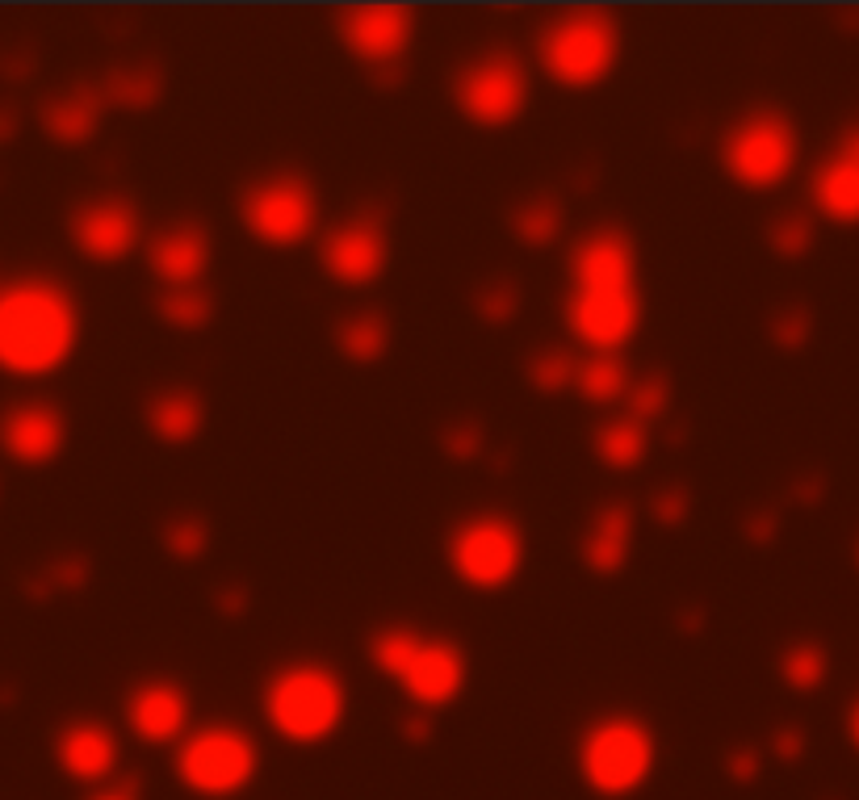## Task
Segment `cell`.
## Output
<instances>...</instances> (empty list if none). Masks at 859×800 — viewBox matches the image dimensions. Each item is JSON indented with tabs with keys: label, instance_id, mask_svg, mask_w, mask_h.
Masks as SVG:
<instances>
[{
	"label": "cell",
	"instance_id": "obj_24",
	"mask_svg": "<svg viewBox=\"0 0 859 800\" xmlns=\"http://www.w3.org/2000/svg\"><path fill=\"white\" fill-rule=\"evenodd\" d=\"M633 390V369L625 365V357H608V353H587L579 357L575 369V394L595 407H612V402H625Z\"/></svg>",
	"mask_w": 859,
	"mask_h": 800
},
{
	"label": "cell",
	"instance_id": "obj_1",
	"mask_svg": "<svg viewBox=\"0 0 859 800\" xmlns=\"http://www.w3.org/2000/svg\"><path fill=\"white\" fill-rule=\"evenodd\" d=\"M562 318L575 344L587 353L621 357L642 332V285H637V244L625 227L587 231L566 260Z\"/></svg>",
	"mask_w": 859,
	"mask_h": 800
},
{
	"label": "cell",
	"instance_id": "obj_31",
	"mask_svg": "<svg viewBox=\"0 0 859 800\" xmlns=\"http://www.w3.org/2000/svg\"><path fill=\"white\" fill-rule=\"evenodd\" d=\"M164 549L176 558V562H197L202 553L210 549V528L206 520H197V516H176V520H168L164 525Z\"/></svg>",
	"mask_w": 859,
	"mask_h": 800
},
{
	"label": "cell",
	"instance_id": "obj_26",
	"mask_svg": "<svg viewBox=\"0 0 859 800\" xmlns=\"http://www.w3.org/2000/svg\"><path fill=\"white\" fill-rule=\"evenodd\" d=\"M512 235L520 239L524 248H549V244H558V235H562V206H558V197L537 193V197L520 202V210L512 214Z\"/></svg>",
	"mask_w": 859,
	"mask_h": 800
},
{
	"label": "cell",
	"instance_id": "obj_5",
	"mask_svg": "<svg viewBox=\"0 0 859 800\" xmlns=\"http://www.w3.org/2000/svg\"><path fill=\"white\" fill-rule=\"evenodd\" d=\"M621 25L604 9H570L541 25L537 67L566 93L600 88L621 64Z\"/></svg>",
	"mask_w": 859,
	"mask_h": 800
},
{
	"label": "cell",
	"instance_id": "obj_18",
	"mask_svg": "<svg viewBox=\"0 0 859 800\" xmlns=\"http://www.w3.org/2000/svg\"><path fill=\"white\" fill-rule=\"evenodd\" d=\"M67 444V420L51 402H13L0 415V448L18 465H51Z\"/></svg>",
	"mask_w": 859,
	"mask_h": 800
},
{
	"label": "cell",
	"instance_id": "obj_11",
	"mask_svg": "<svg viewBox=\"0 0 859 800\" xmlns=\"http://www.w3.org/2000/svg\"><path fill=\"white\" fill-rule=\"evenodd\" d=\"M533 106V80L524 60L512 51H486L453 76V109L470 127L479 130H507L516 127Z\"/></svg>",
	"mask_w": 859,
	"mask_h": 800
},
{
	"label": "cell",
	"instance_id": "obj_22",
	"mask_svg": "<svg viewBox=\"0 0 859 800\" xmlns=\"http://www.w3.org/2000/svg\"><path fill=\"white\" fill-rule=\"evenodd\" d=\"M206 428V402L197 390H185V386H172V390H160L147 402V432L160 444H189L202 436Z\"/></svg>",
	"mask_w": 859,
	"mask_h": 800
},
{
	"label": "cell",
	"instance_id": "obj_3",
	"mask_svg": "<svg viewBox=\"0 0 859 800\" xmlns=\"http://www.w3.org/2000/svg\"><path fill=\"white\" fill-rule=\"evenodd\" d=\"M369 662L386 674L416 713L449 709L470 683V658L453 637H428L411 625H386L369 637Z\"/></svg>",
	"mask_w": 859,
	"mask_h": 800
},
{
	"label": "cell",
	"instance_id": "obj_36",
	"mask_svg": "<svg viewBox=\"0 0 859 800\" xmlns=\"http://www.w3.org/2000/svg\"><path fill=\"white\" fill-rule=\"evenodd\" d=\"M688 511H691V499L679 490V486H663V490L654 495V520H658V525L679 528L688 520Z\"/></svg>",
	"mask_w": 859,
	"mask_h": 800
},
{
	"label": "cell",
	"instance_id": "obj_6",
	"mask_svg": "<svg viewBox=\"0 0 859 800\" xmlns=\"http://www.w3.org/2000/svg\"><path fill=\"white\" fill-rule=\"evenodd\" d=\"M579 779L595 797L625 800L637 797L658 767V742L642 716L608 713L591 721L579 737Z\"/></svg>",
	"mask_w": 859,
	"mask_h": 800
},
{
	"label": "cell",
	"instance_id": "obj_12",
	"mask_svg": "<svg viewBox=\"0 0 859 800\" xmlns=\"http://www.w3.org/2000/svg\"><path fill=\"white\" fill-rule=\"evenodd\" d=\"M319 269L344 290H369L390 269V231L377 214H348L319 239Z\"/></svg>",
	"mask_w": 859,
	"mask_h": 800
},
{
	"label": "cell",
	"instance_id": "obj_10",
	"mask_svg": "<svg viewBox=\"0 0 859 800\" xmlns=\"http://www.w3.org/2000/svg\"><path fill=\"white\" fill-rule=\"evenodd\" d=\"M176 779L193 797H239L260 771V746L239 725H197L176 746Z\"/></svg>",
	"mask_w": 859,
	"mask_h": 800
},
{
	"label": "cell",
	"instance_id": "obj_34",
	"mask_svg": "<svg viewBox=\"0 0 859 800\" xmlns=\"http://www.w3.org/2000/svg\"><path fill=\"white\" fill-rule=\"evenodd\" d=\"M629 415L633 420H658L663 411L670 407V390H667V378H658V374H646V378H633V390H629Z\"/></svg>",
	"mask_w": 859,
	"mask_h": 800
},
{
	"label": "cell",
	"instance_id": "obj_17",
	"mask_svg": "<svg viewBox=\"0 0 859 800\" xmlns=\"http://www.w3.org/2000/svg\"><path fill=\"white\" fill-rule=\"evenodd\" d=\"M214 244L202 223H172L147 244V269L160 281V290H197L210 273Z\"/></svg>",
	"mask_w": 859,
	"mask_h": 800
},
{
	"label": "cell",
	"instance_id": "obj_20",
	"mask_svg": "<svg viewBox=\"0 0 859 800\" xmlns=\"http://www.w3.org/2000/svg\"><path fill=\"white\" fill-rule=\"evenodd\" d=\"M633 537H637V516L629 504H604L591 525L583 532V566L600 579H612L621 574L629 562V549H633Z\"/></svg>",
	"mask_w": 859,
	"mask_h": 800
},
{
	"label": "cell",
	"instance_id": "obj_2",
	"mask_svg": "<svg viewBox=\"0 0 859 800\" xmlns=\"http://www.w3.org/2000/svg\"><path fill=\"white\" fill-rule=\"evenodd\" d=\"M80 344V306L55 277H18L0 285V369L13 378H46Z\"/></svg>",
	"mask_w": 859,
	"mask_h": 800
},
{
	"label": "cell",
	"instance_id": "obj_14",
	"mask_svg": "<svg viewBox=\"0 0 859 800\" xmlns=\"http://www.w3.org/2000/svg\"><path fill=\"white\" fill-rule=\"evenodd\" d=\"M72 248L93 264H118L143 244V218L126 197H93L67 218Z\"/></svg>",
	"mask_w": 859,
	"mask_h": 800
},
{
	"label": "cell",
	"instance_id": "obj_15",
	"mask_svg": "<svg viewBox=\"0 0 859 800\" xmlns=\"http://www.w3.org/2000/svg\"><path fill=\"white\" fill-rule=\"evenodd\" d=\"M126 725L147 746H181L193 734V704L181 683L172 679H143L126 695Z\"/></svg>",
	"mask_w": 859,
	"mask_h": 800
},
{
	"label": "cell",
	"instance_id": "obj_41",
	"mask_svg": "<svg viewBox=\"0 0 859 800\" xmlns=\"http://www.w3.org/2000/svg\"><path fill=\"white\" fill-rule=\"evenodd\" d=\"M856 562H859V549H856Z\"/></svg>",
	"mask_w": 859,
	"mask_h": 800
},
{
	"label": "cell",
	"instance_id": "obj_7",
	"mask_svg": "<svg viewBox=\"0 0 859 800\" xmlns=\"http://www.w3.org/2000/svg\"><path fill=\"white\" fill-rule=\"evenodd\" d=\"M721 172L738 190L767 193L780 190L801 164V130L784 109H747L730 130L721 134L717 148Z\"/></svg>",
	"mask_w": 859,
	"mask_h": 800
},
{
	"label": "cell",
	"instance_id": "obj_9",
	"mask_svg": "<svg viewBox=\"0 0 859 800\" xmlns=\"http://www.w3.org/2000/svg\"><path fill=\"white\" fill-rule=\"evenodd\" d=\"M239 223L260 248L290 252L319 231V193L302 172H265L239 193Z\"/></svg>",
	"mask_w": 859,
	"mask_h": 800
},
{
	"label": "cell",
	"instance_id": "obj_29",
	"mask_svg": "<svg viewBox=\"0 0 859 800\" xmlns=\"http://www.w3.org/2000/svg\"><path fill=\"white\" fill-rule=\"evenodd\" d=\"M105 101H114V106H130V109H147L160 101V76L151 72V67H118L109 80L101 85Z\"/></svg>",
	"mask_w": 859,
	"mask_h": 800
},
{
	"label": "cell",
	"instance_id": "obj_37",
	"mask_svg": "<svg viewBox=\"0 0 859 800\" xmlns=\"http://www.w3.org/2000/svg\"><path fill=\"white\" fill-rule=\"evenodd\" d=\"M805 336H809V318L801 315V311H788V315L775 318L772 339L780 348H796V344H805Z\"/></svg>",
	"mask_w": 859,
	"mask_h": 800
},
{
	"label": "cell",
	"instance_id": "obj_30",
	"mask_svg": "<svg viewBox=\"0 0 859 800\" xmlns=\"http://www.w3.org/2000/svg\"><path fill=\"white\" fill-rule=\"evenodd\" d=\"M575 369L579 357H570L566 348H541L537 357H528V386L537 394H562L566 386L575 390Z\"/></svg>",
	"mask_w": 859,
	"mask_h": 800
},
{
	"label": "cell",
	"instance_id": "obj_16",
	"mask_svg": "<svg viewBox=\"0 0 859 800\" xmlns=\"http://www.w3.org/2000/svg\"><path fill=\"white\" fill-rule=\"evenodd\" d=\"M809 197L817 218L835 227H859V122L838 134V143L814 169Z\"/></svg>",
	"mask_w": 859,
	"mask_h": 800
},
{
	"label": "cell",
	"instance_id": "obj_4",
	"mask_svg": "<svg viewBox=\"0 0 859 800\" xmlns=\"http://www.w3.org/2000/svg\"><path fill=\"white\" fill-rule=\"evenodd\" d=\"M260 716L290 746H319L340 734L348 716V688L323 662H286L260 688Z\"/></svg>",
	"mask_w": 859,
	"mask_h": 800
},
{
	"label": "cell",
	"instance_id": "obj_23",
	"mask_svg": "<svg viewBox=\"0 0 859 800\" xmlns=\"http://www.w3.org/2000/svg\"><path fill=\"white\" fill-rule=\"evenodd\" d=\"M390 318L382 311H353L335 323V353L348 365H377L390 353Z\"/></svg>",
	"mask_w": 859,
	"mask_h": 800
},
{
	"label": "cell",
	"instance_id": "obj_33",
	"mask_svg": "<svg viewBox=\"0 0 859 800\" xmlns=\"http://www.w3.org/2000/svg\"><path fill=\"white\" fill-rule=\"evenodd\" d=\"M809 244H814V223L801 218V214L775 218V227L767 231V248H772L780 260H801V256L809 252Z\"/></svg>",
	"mask_w": 859,
	"mask_h": 800
},
{
	"label": "cell",
	"instance_id": "obj_28",
	"mask_svg": "<svg viewBox=\"0 0 859 800\" xmlns=\"http://www.w3.org/2000/svg\"><path fill=\"white\" fill-rule=\"evenodd\" d=\"M830 674V658L814 641H796L780 653V679L793 688V692H817Z\"/></svg>",
	"mask_w": 859,
	"mask_h": 800
},
{
	"label": "cell",
	"instance_id": "obj_38",
	"mask_svg": "<svg viewBox=\"0 0 859 800\" xmlns=\"http://www.w3.org/2000/svg\"><path fill=\"white\" fill-rule=\"evenodd\" d=\"M13 134H18V113L0 106V143H4V139H13Z\"/></svg>",
	"mask_w": 859,
	"mask_h": 800
},
{
	"label": "cell",
	"instance_id": "obj_40",
	"mask_svg": "<svg viewBox=\"0 0 859 800\" xmlns=\"http://www.w3.org/2000/svg\"><path fill=\"white\" fill-rule=\"evenodd\" d=\"M847 737H851V746L859 750V700L851 704V713H847Z\"/></svg>",
	"mask_w": 859,
	"mask_h": 800
},
{
	"label": "cell",
	"instance_id": "obj_32",
	"mask_svg": "<svg viewBox=\"0 0 859 800\" xmlns=\"http://www.w3.org/2000/svg\"><path fill=\"white\" fill-rule=\"evenodd\" d=\"M479 315L491 323V327H507L512 318L520 315V285L507 281V277H495L479 290Z\"/></svg>",
	"mask_w": 859,
	"mask_h": 800
},
{
	"label": "cell",
	"instance_id": "obj_19",
	"mask_svg": "<svg viewBox=\"0 0 859 800\" xmlns=\"http://www.w3.org/2000/svg\"><path fill=\"white\" fill-rule=\"evenodd\" d=\"M55 758L72 779L80 783H105L118 771V737L101 721H72L55 737Z\"/></svg>",
	"mask_w": 859,
	"mask_h": 800
},
{
	"label": "cell",
	"instance_id": "obj_8",
	"mask_svg": "<svg viewBox=\"0 0 859 800\" xmlns=\"http://www.w3.org/2000/svg\"><path fill=\"white\" fill-rule=\"evenodd\" d=\"M444 562H449V574L465 591L500 595V591H507L524 574L528 537H524V528L512 516H503V511H479V516H465L449 532Z\"/></svg>",
	"mask_w": 859,
	"mask_h": 800
},
{
	"label": "cell",
	"instance_id": "obj_35",
	"mask_svg": "<svg viewBox=\"0 0 859 800\" xmlns=\"http://www.w3.org/2000/svg\"><path fill=\"white\" fill-rule=\"evenodd\" d=\"M444 453H449L453 462H474L482 453L479 423H453V428H444Z\"/></svg>",
	"mask_w": 859,
	"mask_h": 800
},
{
	"label": "cell",
	"instance_id": "obj_21",
	"mask_svg": "<svg viewBox=\"0 0 859 800\" xmlns=\"http://www.w3.org/2000/svg\"><path fill=\"white\" fill-rule=\"evenodd\" d=\"M101 113H105V93L101 85H76L55 93L46 106H42V130L63 143V148H80L88 143L97 130H101Z\"/></svg>",
	"mask_w": 859,
	"mask_h": 800
},
{
	"label": "cell",
	"instance_id": "obj_25",
	"mask_svg": "<svg viewBox=\"0 0 859 800\" xmlns=\"http://www.w3.org/2000/svg\"><path fill=\"white\" fill-rule=\"evenodd\" d=\"M591 448H595L600 465L616 469V474H629L649 457V428L633 415H616V420L600 423Z\"/></svg>",
	"mask_w": 859,
	"mask_h": 800
},
{
	"label": "cell",
	"instance_id": "obj_27",
	"mask_svg": "<svg viewBox=\"0 0 859 800\" xmlns=\"http://www.w3.org/2000/svg\"><path fill=\"white\" fill-rule=\"evenodd\" d=\"M155 315L172 332H202L214 318V298L197 285V290H160L155 298Z\"/></svg>",
	"mask_w": 859,
	"mask_h": 800
},
{
	"label": "cell",
	"instance_id": "obj_39",
	"mask_svg": "<svg viewBox=\"0 0 859 800\" xmlns=\"http://www.w3.org/2000/svg\"><path fill=\"white\" fill-rule=\"evenodd\" d=\"M88 800H139V797H135V788H126L122 783V788H101L97 797H88Z\"/></svg>",
	"mask_w": 859,
	"mask_h": 800
},
{
	"label": "cell",
	"instance_id": "obj_13",
	"mask_svg": "<svg viewBox=\"0 0 859 800\" xmlns=\"http://www.w3.org/2000/svg\"><path fill=\"white\" fill-rule=\"evenodd\" d=\"M335 39L365 67H395L416 43V13L407 4H353L335 18Z\"/></svg>",
	"mask_w": 859,
	"mask_h": 800
}]
</instances>
